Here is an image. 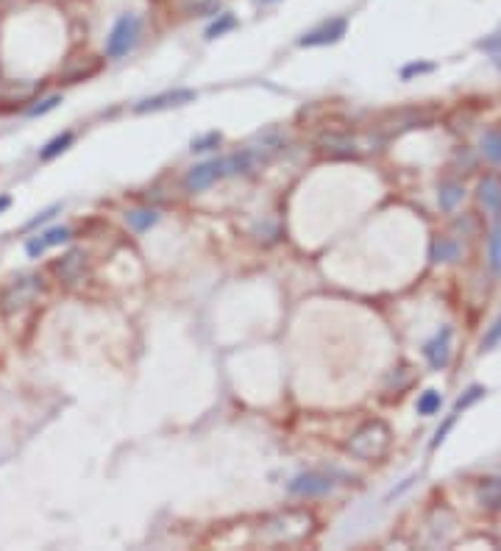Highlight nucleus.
Segmentation results:
<instances>
[{
	"mask_svg": "<svg viewBox=\"0 0 501 551\" xmlns=\"http://www.w3.org/2000/svg\"><path fill=\"white\" fill-rule=\"evenodd\" d=\"M387 446H390V429L382 420L365 423V426L348 440V451L359 459H379V457H385Z\"/></svg>",
	"mask_w": 501,
	"mask_h": 551,
	"instance_id": "f257e3e1",
	"label": "nucleus"
},
{
	"mask_svg": "<svg viewBox=\"0 0 501 551\" xmlns=\"http://www.w3.org/2000/svg\"><path fill=\"white\" fill-rule=\"evenodd\" d=\"M140 34H142L140 14H120L117 23L112 25L109 36H106V56L109 59H123L125 53L137 45Z\"/></svg>",
	"mask_w": 501,
	"mask_h": 551,
	"instance_id": "f03ea898",
	"label": "nucleus"
},
{
	"mask_svg": "<svg viewBox=\"0 0 501 551\" xmlns=\"http://www.w3.org/2000/svg\"><path fill=\"white\" fill-rule=\"evenodd\" d=\"M346 28H348V23H346L343 17L326 20V23H320L318 28H312V31L301 34V36H298V45H301V48H320V45H334V42H340V39L346 36Z\"/></svg>",
	"mask_w": 501,
	"mask_h": 551,
	"instance_id": "7ed1b4c3",
	"label": "nucleus"
},
{
	"mask_svg": "<svg viewBox=\"0 0 501 551\" xmlns=\"http://www.w3.org/2000/svg\"><path fill=\"white\" fill-rule=\"evenodd\" d=\"M39 290V279L36 276H25V279H17L14 284H9V290L3 292V312L12 315L14 309H23L31 304V298Z\"/></svg>",
	"mask_w": 501,
	"mask_h": 551,
	"instance_id": "20e7f679",
	"label": "nucleus"
},
{
	"mask_svg": "<svg viewBox=\"0 0 501 551\" xmlns=\"http://www.w3.org/2000/svg\"><path fill=\"white\" fill-rule=\"evenodd\" d=\"M198 95L192 90H170V92H162V95H153V98H145L134 106L137 114H145V112H162V109H170V106H184L190 101H195Z\"/></svg>",
	"mask_w": 501,
	"mask_h": 551,
	"instance_id": "39448f33",
	"label": "nucleus"
},
{
	"mask_svg": "<svg viewBox=\"0 0 501 551\" xmlns=\"http://www.w3.org/2000/svg\"><path fill=\"white\" fill-rule=\"evenodd\" d=\"M70 240V229L67 226H56V229H51V231H45V234H39V237H34V240H28V245H25V251H28V257H39V253H45L48 248H53V245H62V242H67Z\"/></svg>",
	"mask_w": 501,
	"mask_h": 551,
	"instance_id": "423d86ee",
	"label": "nucleus"
},
{
	"mask_svg": "<svg viewBox=\"0 0 501 551\" xmlns=\"http://www.w3.org/2000/svg\"><path fill=\"white\" fill-rule=\"evenodd\" d=\"M326 490H331V479L323 474H304L290 482V493L296 496H320Z\"/></svg>",
	"mask_w": 501,
	"mask_h": 551,
	"instance_id": "0eeeda50",
	"label": "nucleus"
},
{
	"mask_svg": "<svg viewBox=\"0 0 501 551\" xmlns=\"http://www.w3.org/2000/svg\"><path fill=\"white\" fill-rule=\"evenodd\" d=\"M448 343H451V329H443L435 340H429L426 343V348H424V354H426V359H429V365L432 368H446L448 365V354H451V348H448Z\"/></svg>",
	"mask_w": 501,
	"mask_h": 551,
	"instance_id": "6e6552de",
	"label": "nucleus"
},
{
	"mask_svg": "<svg viewBox=\"0 0 501 551\" xmlns=\"http://www.w3.org/2000/svg\"><path fill=\"white\" fill-rule=\"evenodd\" d=\"M218 179H220V173H218V159H215V162H203V164L192 167V170L187 173V187H190V190H203V187H209V184L218 181Z\"/></svg>",
	"mask_w": 501,
	"mask_h": 551,
	"instance_id": "1a4fd4ad",
	"label": "nucleus"
},
{
	"mask_svg": "<svg viewBox=\"0 0 501 551\" xmlns=\"http://www.w3.org/2000/svg\"><path fill=\"white\" fill-rule=\"evenodd\" d=\"M81 268H84V253H81V251H70L64 259H59V262L53 265V273H56L59 279H64V281H73V279H78Z\"/></svg>",
	"mask_w": 501,
	"mask_h": 551,
	"instance_id": "9d476101",
	"label": "nucleus"
},
{
	"mask_svg": "<svg viewBox=\"0 0 501 551\" xmlns=\"http://www.w3.org/2000/svg\"><path fill=\"white\" fill-rule=\"evenodd\" d=\"M479 201L490 209V212H501V179L490 176L479 184Z\"/></svg>",
	"mask_w": 501,
	"mask_h": 551,
	"instance_id": "9b49d317",
	"label": "nucleus"
},
{
	"mask_svg": "<svg viewBox=\"0 0 501 551\" xmlns=\"http://www.w3.org/2000/svg\"><path fill=\"white\" fill-rule=\"evenodd\" d=\"M156 220H159V212H153V209H134L125 215V223H129L134 231H145V229L156 226Z\"/></svg>",
	"mask_w": 501,
	"mask_h": 551,
	"instance_id": "f8f14e48",
	"label": "nucleus"
},
{
	"mask_svg": "<svg viewBox=\"0 0 501 551\" xmlns=\"http://www.w3.org/2000/svg\"><path fill=\"white\" fill-rule=\"evenodd\" d=\"M73 140H75V137H73V131H64V134L53 137V140H51L45 148L39 151V159H42V162H51V159H56L59 153H64V151L73 145Z\"/></svg>",
	"mask_w": 501,
	"mask_h": 551,
	"instance_id": "ddd939ff",
	"label": "nucleus"
},
{
	"mask_svg": "<svg viewBox=\"0 0 501 551\" xmlns=\"http://www.w3.org/2000/svg\"><path fill=\"white\" fill-rule=\"evenodd\" d=\"M237 28V17L234 14H229V12H223L212 25L206 28V39H218V36H223V34H229V31H234Z\"/></svg>",
	"mask_w": 501,
	"mask_h": 551,
	"instance_id": "4468645a",
	"label": "nucleus"
},
{
	"mask_svg": "<svg viewBox=\"0 0 501 551\" xmlns=\"http://www.w3.org/2000/svg\"><path fill=\"white\" fill-rule=\"evenodd\" d=\"M187 14H212L220 0H179Z\"/></svg>",
	"mask_w": 501,
	"mask_h": 551,
	"instance_id": "2eb2a0df",
	"label": "nucleus"
},
{
	"mask_svg": "<svg viewBox=\"0 0 501 551\" xmlns=\"http://www.w3.org/2000/svg\"><path fill=\"white\" fill-rule=\"evenodd\" d=\"M440 404H443L440 393H437V390H426V393L421 396V401H418V412H421V415H435V412L440 409Z\"/></svg>",
	"mask_w": 501,
	"mask_h": 551,
	"instance_id": "dca6fc26",
	"label": "nucleus"
},
{
	"mask_svg": "<svg viewBox=\"0 0 501 551\" xmlns=\"http://www.w3.org/2000/svg\"><path fill=\"white\" fill-rule=\"evenodd\" d=\"M482 148H485V153H487L493 162H501V131H490V134H485Z\"/></svg>",
	"mask_w": 501,
	"mask_h": 551,
	"instance_id": "f3484780",
	"label": "nucleus"
},
{
	"mask_svg": "<svg viewBox=\"0 0 501 551\" xmlns=\"http://www.w3.org/2000/svg\"><path fill=\"white\" fill-rule=\"evenodd\" d=\"M220 140H223V137H220L218 131H209L206 137H198V140H192V148H190V151H192V153H203V151H212V148H218V145H220Z\"/></svg>",
	"mask_w": 501,
	"mask_h": 551,
	"instance_id": "a211bd4d",
	"label": "nucleus"
},
{
	"mask_svg": "<svg viewBox=\"0 0 501 551\" xmlns=\"http://www.w3.org/2000/svg\"><path fill=\"white\" fill-rule=\"evenodd\" d=\"M432 259L440 262V259H457V245L448 242V240H440L432 245Z\"/></svg>",
	"mask_w": 501,
	"mask_h": 551,
	"instance_id": "6ab92c4d",
	"label": "nucleus"
},
{
	"mask_svg": "<svg viewBox=\"0 0 501 551\" xmlns=\"http://www.w3.org/2000/svg\"><path fill=\"white\" fill-rule=\"evenodd\" d=\"M59 103H62V95H51V98H45V101H39L36 106H31V109H28V114H31V117L48 114V112H53V109H56Z\"/></svg>",
	"mask_w": 501,
	"mask_h": 551,
	"instance_id": "aec40b11",
	"label": "nucleus"
},
{
	"mask_svg": "<svg viewBox=\"0 0 501 551\" xmlns=\"http://www.w3.org/2000/svg\"><path fill=\"white\" fill-rule=\"evenodd\" d=\"M482 396H485V390H482V387H479V385H474V387H471V390H468V393H465V396H463V398H459V401H457V404H454V412H457V415H459V412H463V409H468V407H471V404H474V401H479V398H482Z\"/></svg>",
	"mask_w": 501,
	"mask_h": 551,
	"instance_id": "412c9836",
	"label": "nucleus"
},
{
	"mask_svg": "<svg viewBox=\"0 0 501 551\" xmlns=\"http://www.w3.org/2000/svg\"><path fill=\"white\" fill-rule=\"evenodd\" d=\"M490 262L501 273V229H496L493 237H490Z\"/></svg>",
	"mask_w": 501,
	"mask_h": 551,
	"instance_id": "4be33fe9",
	"label": "nucleus"
},
{
	"mask_svg": "<svg viewBox=\"0 0 501 551\" xmlns=\"http://www.w3.org/2000/svg\"><path fill=\"white\" fill-rule=\"evenodd\" d=\"M320 145H323L326 151L331 148V151H343V153H348V151L354 148V142H348V140H340V137H323V140H320Z\"/></svg>",
	"mask_w": 501,
	"mask_h": 551,
	"instance_id": "5701e85b",
	"label": "nucleus"
},
{
	"mask_svg": "<svg viewBox=\"0 0 501 551\" xmlns=\"http://www.w3.org/2000/svg\"><path fill=\"white\" fill-rule=\"evenodd\" d=\"M59 209H62V203H53V206H48L45 212H39V215H36L34 220H28V223H25V229H36L39 223H48V220H51V218L56 215V212H59Z\"/></svg>",
	"mask_w": 501,
	"mask_h": 551,
	"instance_id": "b1692460",
	"label": "nucleus"
},
{
	"mask_svg": "<svg viewBox=\"0 0 501 551\" xmlns=\"http://www.w3.org/2000/svg\"><path fill=\"white\" fill-rule=\"evenodd\" d=\"M498 340H501V318H498V320L493 323V329H490V331L485 334V340H482V348H493V346H496Z\"/></svg>",
	"mask_w": 501,
	"mask_h": 551,
	"instance_id": "393cba45",
	"label": "nucleus"
},
{
	"mask_svg": "<svg viewBox=\"0 0 501 551\" xmlns=\"http://www.w3.org/2000/svg\"><path fill=\"white\" fill-rule=\"evenodd\" d=\"M454 420H457V412H451L448 418H446V423H443V426L437 429V435H435V440H432V448H437L443 440H446V435H448V429L454 426Z\"/></svg>",
	"mask_w": 501,
	"mask_h": 551,
	"instance_id": "a878e982",
	"label": "nucleus"
},
{
	"mask_svg": "<svg viewBox=\"0 0 501 551\" xmlns=\"http://www.w3.org/2000/svg\"><path fill=\"white\" fill-rule=\"evenodd\" d=\"M432 70H435V64H418V62H415V64H407V67L401 70V75H404V78H412V75L432 73Z\"/></svg>",
	"mask_w": 501,
	"mask_h": 551,
	"instance_id": "bb28decb",
	"label": "nucleus"
},
{
	"mask_svg": "<svg viewBox=\"0 0 501 551\" xmlns=\"http://www.w3.org/2000/svg\"><path fill=\"white\" fill-rule=\"evenodd\" d=\"M459 198H463V190H459V187H448V190H446V192H443V198H440V203H443V206H446V209H451V206H454V203H457V201H459Z\"/></svg>",
	"mask_w": 501,
	"mask_h": 551,
	"instance_id": "cd10ccee",
	"label": "nucleus"
},
{
	"mask_svg": "<svg viewBox=\"0 0 501 551\" xmlns=\"http://www.w3.org/2000/svg\"><path fill=\"white\" fill-rule=\"evenodd\" d=\"M479 48H482V51H498V48H501V31L493 34L490 39H482V42H479Z\"/></svg>",
	"mask_w": 501,
	"mask_h": 551,
	"instance_id": "c85d7f7f",
	"label": "nucleus"
},
{
	"mask_svg": "<svg viewBox=\"0 0 501 551\" xmlns=\"http://www.w3.org/2000/svg\"><path fill=\"white\" fill-rule=\"evenodd\" d=\"M12 206V198L9 195H0V212H6Z\"/></svg>",
	"mask_w": 501,
	"mask_h": 551,
	"instance_id": "c756f323",
	"label": "nucleus"
},
{
	"mask_svg": "<svg viewBox=\"0 0 501 551\" xmlns=\"http://www.w3.org/2000/svg\"><path fill=\"white\" fill-rule=\"evenodd\" d=\"M259 3H273V0H259Z\"/></svg>",
	"mask_w": 501,
	"mask_h": 551,
	"instance_id": "7c9ffc66",
	"label": "nucleus"
},
{
	"mask_svg": "<svg viewBox=\"0 0 501 551\" xmlns=\"http://www.w3.org/2000/svg\"><path fill=\"white\" fill-rule=\"evenodd\" d=\"M496 64H498V67H501V56H498V59H496Z\"/></svg>",
	"mask_w": 501,
	"mask_h": 551,
	"instance_id": "2f4dec72",
	"label": "nucleus"
}]
</instances>
